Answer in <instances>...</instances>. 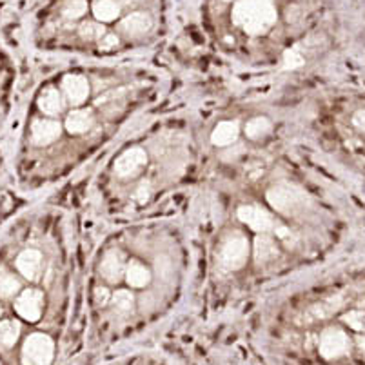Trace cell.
I'll use <instances>...</instances> for the list:
<instances>
[{
	"mask_svg": "<svg viewBox=\"0 0 365 365\" xmlns=\"http://www.w3.org/2000/svg\"><path fill=\"white\" fill-rule=\"evenodd\" d=\"M238 135H240L238 120H222L215 125L213 133H211V142L217 148H227L237 142Z\"/></svg>",
	"mask_w": 365,
	"mask_h": 365,
	"instance_id": "obj_14",
	"label": "cell"
},
{
	"mask_svg": "<svg viewBox=\"0 0 365 365\" xmlns=\"http://www.w3.org/2000/svg\"><path fill=\"white\" fill-rule=\"evenodd\" d=\"M237 215L238 220H240L242 224L247 225V227L251 229V231H255V233H269V231H273L274 227L273 215L269 213L267 209L260 207V205H240Z\"/></svg>",
	"mask_w": 365,
	"mask_h": 365,
	"instance_id": "obj_6",
	"label": "cell"
},
{
	"mask_svg": "<svg viewBox=\"0 0 365 365\" xmlns=\"http://www.w3.org/2000/svg\"><path fill=\"white\" fill-rule=\"evenodd\" d=\"M76 24H78L76 26V33H78V36L86 42H98L102 36L109 31L108 26L101 24V22H97L95 19H89V16L81 19Z\"/></svg>",
	"mask_w": 365,
	"mask_h": 365,
	"instance_id": "obj_18",
	"label": "cell"
},
{
	"mask_svg": "<svg viewBox=\"0 0 365 365\" xmlns=\"http://www.w3.org/2000/svg\"><path fill=\"white\" fill-rule=\"evenodd\" d=\"M249 258V240L245 235L233 233L231 237L225 238L222 244L220 253H218V260H220L222 267L229 269V271H238L245 265Z\"/></svg>",
	"mask_w": 365,
	"mask_h": 365,
	"instance_id": "obj_4",
	"label": "cell"
},
{
	"mask_svg": "<svg viewBox=\"0 0 365 365\" xmlns=\"http://www.w3.org/2000/svg\"><path fill=\"white\" fill-rule=\"evenodd\" d=\"M19 336H21V324L19 322H0V345L2 347H13Z\"/></svg>",
	"mask_w": 365,
	"mask_h": 365,
	"instance_id": "obj_20",
	"label": "cell"
},
{
	"mask_svg": "<svg viewBox=\"0 0 365 365\" xmlns=\"http://www.w3.org/2000/svg\"><path fill=\"white\" fill-rule=\"evenodd\" d=\"M98 49L102 51H111V49H117L118 44H120V35L117 31H108L101 41L97 42Z\"/></svg>",
	"mask_w": 365,
	"mask_h": 365,
	"instance_id": "obj_25",
	"label": "cell"
},
{
	"mask_svg": "<svg viewBox=\"0 0 365 365\" xmlns=\"http://www.w3.org/2000/svg\"><path fill=\"white\" fill-rule=\"evenodd\" d=\"M149 195H151V185H149V182H142L137 187V191H135V198H137L138 204H145L149 200Z\"/></svg>",
	"mask_w": 365,
	"mask_h": 365,
	"instance_id": "obj_26",
	"label": "cell"
},
{
	"mask_svg": "<svg viewBox=\"0 0 365 365\" xmlns=\"http://www.w3.org/2000/svg\"><path fill=\"white\" fill-rule=\"evenodd\" d=\"M145 164H148V153H145V149L131 148L117 158L113 169H115V175L118 178H124L125 180V178L137 177Z\"/></svg>",
	"mask_w": 365,
	"mask_h": 365,
	"instance_id": "obj_8",
	"label": "cell"
},
{
	"mask_svg": "<svg viewBox=\"0 0 365 365\" xmlns=\"http://www.w3.org/2000/svg\"><path fill=\"white\" fill-rule=\"evenodd\" d=\"M124 278L129 284V287H133V289H144V287L149 285V282H151V271L142 262L131 260L125 265Z\"/></svg>",
	"mask_w": 365,
	"mask_h": 365,
	"instance_id": "obj_17",
	"label": "cell"
},
{
	"mask_svg": "<svg viewBox=\"0 0 365 365\" xmlns=\"http://www.w3.org/2000/svg\"><path fill=\"white\" fill-rule=\"evenodd\" d=\"M42 253L36 251V249H26L22 251L15 260L16 271L26 278V280H36L38 274H41L42 269Z\"/></svg>",
	"mask_w": 365,
	"mask_h": 365,
	"instance_id": "obj_12",
	"label": "cell"
},
{
	"mask_svg": "<svg viewBox=\"0 0 365 365\" xmlns=\"http://www.w3.org/2000/svg\"><path fill=\"white\" fill-rule=\"evenodd\" d=\"M153 28H155V16H153V13L148 8H138L122 16L117 24V33L118 35H124L125 38L135 41V38H142L148 33H151Z\"/></svg>",
	"mask_w": 365,
	"mask_h": 365,
	"instance_id": "obj_3",
	"label": "cell"
},
{
	"mask_svg": "<svg viewBox=\"0 0 365 365\" xmlns=\"http://www.w3.org/2000/svg\"><path fill=\"white\" fill-rule=\"evenodd\" d=\"M349 128L356 133L361 140H365V106L361 108H356L349 115Z\"/></svg>",
	"mask_w": 365,
	"mask_h": 365,
	"instance_id": "obj_24",
	"label": "cell"
},
{
	"mask_svg": "<svg viewBox=\"0 0 365 365\" xmlns=\"http://www.w3.org/2000/svg\"><path fill=\"white\" fill-rule=\"evenodd\" d=\"M95 302L101 307H104V305H108L111 302V293H109L108 287H97L95 289Z\"/></svg>",
	"mask_w": 365,
	"mask_h": 365,
	"instance_id": "obj_27",
	"label": "cell"
},
{
	"mask_svg": "<svg viewBox=\"0 0 365 365\" xmlns=\"http://www.w3.org/2000/svg\"><path fill=\"white\" fill-rule=\"evenodd\" d=\"M64 124L68 133H71V135H84V133H88L95 125V115L88 108L73 109L66 117Z\"/></svg>",
	"mask_w": 365,
	"mask_h": 365,
	"instance_id": "obj_13",
	"label": "cell"
},
{
	"mask_svg": "<svg viewBox=\"0 0 365 365\" xmlns=\"http://www.w3.org/2000/svg\"><path fill=\"white\" fill-rule=\"evenodd\" d=\"M244 131L247 140L260 142L265 137H269V133L273 131V122L269 120L267 117H255L245 124Z\"/></svg>",
	"mask_w": 365,
	"mask_h": 365,
	"instance_id": "obj_19",
	"label": "cell"
},
{
	"mask_svg": "<svg viewBox=\"0 0 365 365\" xmlns=\"http://www.w3.org/2000/svg\"><path fill=\"white\" fill-rule=\"evenodd\" d=\"M317 349L320 358H324L327 361L353 358V344H351V338L336 324L325 325L324 329L320 331V336L317 340Z\"/></svg>",
	"mask_w": 365,
	"mask_h": 365,
	"instance_id": "obj_2",
	"label": "cell"
},
{
	"mask_svg": "<svg viewBox=\"0 0 365 365\" xmlns=\"http://www.w3.org/2000/svg\"><path fill=\"white\" fill-rule=\"evenodd\" d=\"M278 253H280V249H278L277 240L269 237L267 233H258L253 245L255 262H257L258 265L267 264V262L274 260V258L278 257Z\"/></svg>",
	"mask_w": 365,
	"mask_h": 365,
	"instance_id": "obj_15",
	"label": "cell"
},
{
	"mask_svg": "<svg viewBox=\"0 0 365 365\" xmlns=\"http://www.w3.org/2000/svg\"><path fill=\"white\" fill-rule=\"evenodd\" d=\"M62 95L71 106H82L89 97V82L82 75H66L62 78Z\"/></svg>",
	"mask_w": 365,
	"mask_h": 365,
	"instance_id": "obj_9",
	"label": "cell"
},
{
	"mask_svg": "<svg viewBox=\"0 0 365 365\" xmlns=\"http://www.w3.org/2000/svg\"><path fill=\"white\" fill-rule=\"evenodd\" d=\"M16 314L26 322H38L44 313V293L38 289H26L15 298Z\"/></svg>",
	"mask_w": 365,
	"mask_h": 365,
	"instance_id": "obj_7",
	"label": "cell"
},
{
	"mask_svg": "<svg viewBox=\"0 0 365 365\" xmlns=\"http://www.w3.org/2000/svg\"><path fill=\"white\" fill-rule=\"evenodd\" d=\"M98 271H101L102 278L106 282H109V284H118L125 274V264L120 251H115V249L108 251L104 255V258H102Z\"/></svg>",
	"mask_w": 365,
	"mask_h": 365,
	"instance_id": "obj_11",
	"label": "cell"
},
{
	"mask_svg": "<svg viewBox=\"0 0 365 365\" xmlns=\"http://www.w3.org/2000/svg\"><path fill=\"white\" fill-rule=\"evenodd\" d=\"M111 304L118 313H128V311L133 309V305H135V297H133L131 291L118 289L117 293L111 294Z\"/></svg>",
	"mask_w": 365,
	"mask_h": 365,
	"instance_id": "obj_22",
	"label": "cell"
},
{
	"mask_svg": "<svg viewBox=\"0 0 365 365\" xmlns=\"http://www.w3.org/2000/svg\"><path fill=\"white\" fill-rule=\"evenodd\" d=\"M21 291V282L13 273L0 267V298H11Z\"/></svg>",
	"mask_w": 365,
	"mask_h": 365,
	"instance_id": "obj_21",
	"label": "cell"
},
{
	"mask_svg": "<svg viewBox=\"0 0 365 365\" xmlns=\"http://www.w3.org/2000/svg\"><path fill=\"white\" fill-rule=\"evenodd\" d=\"M62 135V125L58 120H35L31 124V142L35 145H49Z\"/></svg>",
	"mask_w": 365,
	"mask_h": 365,
	"instance_id": "obj_10",
	"label": "cell"
},
{
	"mask_svg": "<svg viewBox=\"0 0 365 365\" xmlns=\"http://www.w3.org/2000/svg\"><path fill=\"white\" fill-rule=\"evenodd\" d=\"M282 62H284V69H291V71H294V69L302 68V66L305 64V56L304 53L294 46V48L285 49Z\"/></svg>",
	"mask_w": 365,
	"mask_h": 365,
	"instance_id": "obj_23",
	"label": "cell"
},
{
	"mask_svg": "<svg viewBox=\"0 0 365 365\" xmlns=\"http://www.w3.org/2000/svg\"><path fill=\"white\" fill-rule=\"evenodd\" d=\"M265 198L277 213L285 215V217H297L313 205V200L307 195V191L297 184L273 185L267 191Z\"/></svg>",
	"mask_w": 365,
	"mask_h": 365,
	"instance_id": "obj_1",
	"label": "cell"
},
{
	"mask_svg": "<svg viewBox=\"0 0 365 365\" xmlns=\"http://www.w3.org/2000/svg\"><path fill=\"white\" fill-rule=\"evenodd\" d=\"M55 356V341L44 333H33L22 345V361L24 364H51Z\"/></svg>",
	"mask_w": 365,
	"mask_h": 365,
	"instance_id": "obj_5",
	"label": "cell"
},
{
	"mask_svg": "<svg viewBox=\"0 0 365 365\" xmlns=\"http://www.w3.org/2000/svg\"><path fill=\"white\" fill-rule=\"evenodd\" d=\"M36 104H38V109L48 117H58L64 111V98H62V93L56 88H46L38 95Z\"/></svg>",
	"mask_w": 365,
	"mask_h": 365,
	"instance_id": "obj_16",
	"label": "cell"
}]
</instances>
